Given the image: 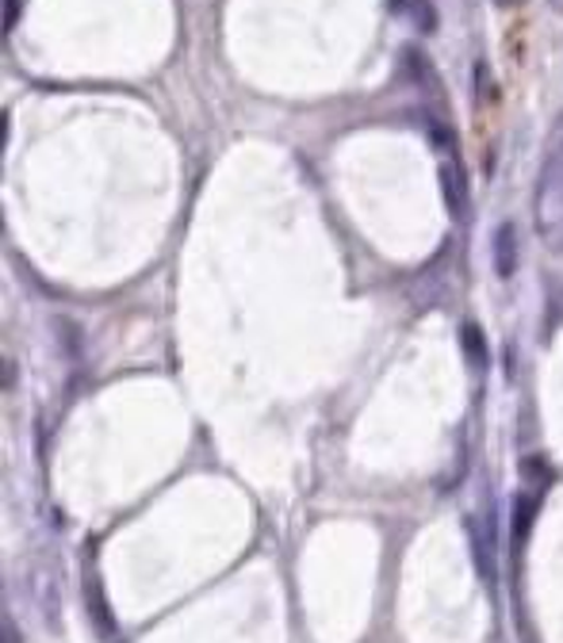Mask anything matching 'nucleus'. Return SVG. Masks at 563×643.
Masks as SVG:
<instances>
[{
	"label": "nucleus",
	"instance_id": "f257e3e1",
	"mask_svg": "<svg viewBox=\"0 0 563 643\" xmlns=\"http://www.w3.org/2000/svg\"><path fill=\"white\" fill-rule=\"evenodd\" d=\"M537 230L548 249L563 253V115L552 127L545 165L537 180Z\"/></svg>",
	"mask_w": 563,
	"mask_h": 643
},
{
	"label": "nucleus",
	"instance_id": "f03ea898",
	"mask_svg": "<svg viewBox=\"0 0 563 643\" xmlns=\"http://www.w3.org/2000/svg\"><path fill=\"white\" fill-rule=\"evenodd\" d=\"M495 265H498V277H514V269H517V227L514 222H502V227H498Z\"/></svg>",
	"mask_w": 563,
	"mask_h": 643
},
{
	"label": "nucleus",
	"instance_id": "7ed1b4c3",
	"mask_svg": "<svg viewBox=\"0 0 563 643\" xmlns=\"http://www.w3.org/2000/svg\"><path fill=\"white\" fill-rule=\"evenodd\" d=\"M537 502H540L537 490H525V494L517 498V505H514V540L529 537V525H533V513H537Z\"/></svg>",
	"mask_w": 563,
	"mask_h": 643
},
{
	"label": "nucleus",
	"instance_id": "20e7f679",
	"mask_svg": "<svg viewBox=\"0 0 563 643\" xmlns=\"http://www.w3.org/2000/svg\"><path fill=\"white\" fill-rule=\"evenodd\" d=\"M498 4H502V9H510V4H514V0H498Z\"/></svg>",
	"mask_w": 563,
	"mask_h": 643
}]
</instances>
